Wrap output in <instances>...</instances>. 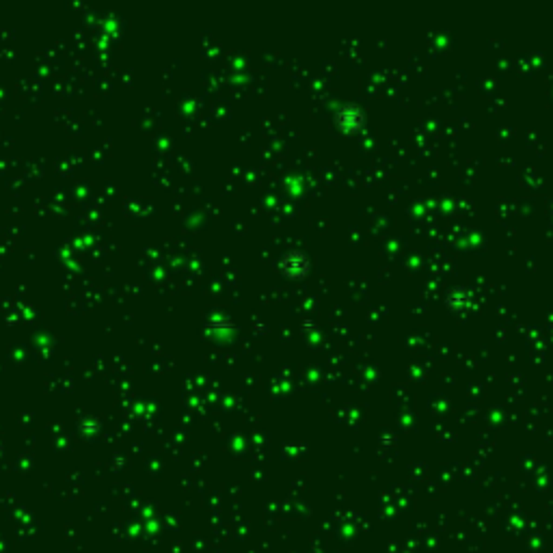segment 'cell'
Here are the masks:
<instances>
[{
    "instance_id": "cell-2",
    "label": "cell",
    "mask_w": 553,
    "mask_h": 553,
    "mask_svg": "<svg viewBox=\"0 0 553 553\" xmlns=\"http://www.w3.org/2000/svg\"><path fill=\"white\" fill-rule=\"evenodd\" d=\"M335 119H338V124H340L342 128L355 130V128L363 126L365 115H363V110H361L359 106H355V104H346V106H342V108L338 110Z\"/></svg>"
},
{
    "instance_id": "cell-1",
    "label": "cell",
    "mask_w": 553,
    "mask_h": 553,
    "mask_svg": "<svg viewBox=\"0 0 553 553\" xmlns=\"http://www.w3.org/2000/svg\"><path fill=\"white\" fill-rule=\"evenodd\" d=\"M279 264H281V270H284L286 274H292V276H303V274H307V270H309V266H311L309 257H307L303 251H290V253H286Z\"/></svg>"
}]
</instances>
